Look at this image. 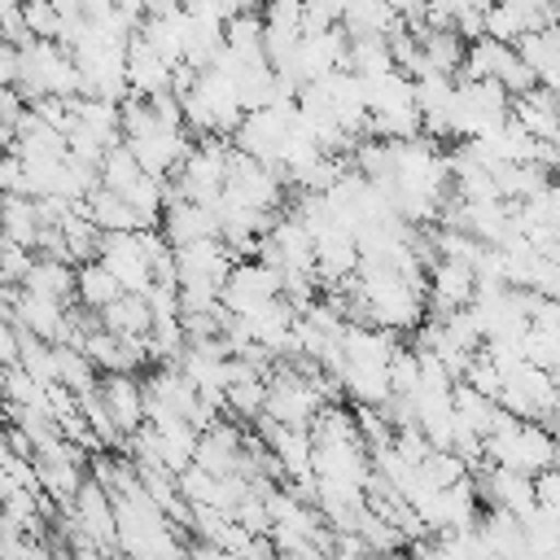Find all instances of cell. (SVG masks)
<instances>
[{
    "label": "cell",
    "mask_w": 560,
    "mask_h": 560,
    "mask_svg": "<svg viewBox=\"0 0 560 560\" xmlns=\"http://www.w3.org/2000/svg\"><path fill=\"white\" fill-rule=\"evenodd\" d=\"M101 328L122 337V341H149V328H153V315H149V302L136 298V293H122L118 302H109L101 315Z\"/></svg>",
    "instance_id": "cell-10"
},
{
    "label": "cell",
    "mask_w": 560,
    "mask_h": 560,
    "mask_svg": "<svg viewBox=\"0 0 560 560\" xmlns=\"http://www.w3.org/2000/svg\"><path fill=\"white\" fill-rule=\"evenodd\" d=\"M22 293H35V298H48V302L70 306V298H74V262L31 258V267L22 276Z\"/></svg>",
    "instance_id": "cell-9"
},
{
    "label": "cell",
    "mask_w": 560,
    "mask_h": 560,
    "mask_svg": "<svg viewBox=\"0 0 560 560\" xmlns=\"http://www.w3.org/2000/svg\"><path fill=\"white\" fill-rule=\"evenodd\" d=\"M241 459H245V442L241 429L214 420L210 429L197 433V451H192V468L210 472V477H241Z\"/></svg>",
    "instance_id": "cell-4"
},
{
    "label": "cell",
    "mask_w": 560,
    "mask_h": 560,
    "mask_svg": "<svg viewBox=\"0 0 560 560\" xmlns=\"http://www.w3.org/2000/svg\"><path fill=\"white\" fill-rule=\"evenodd\" d=\"M13 92L22 101H74L83 92V79H79V66L66 48L57 44H44V39H31L26 48H18V74H13Z\"/></svg>",
    "instance_id": "cell-1"
},
{
    "label": "cell",
    "mask_w": 560,
    "mask_h": 560,
    "mask_svg": "<svg viewBox=\"0 0 560 560\" xmlns=\"http://www.w3.org/2000/svg\"><path fill=\"white\" fill-rule=\"evenodd\" d=\"M534 503H538V512H547V516L560 521V472L556 468H547V472L534 477Z\"/></svg>",
    "instance_id": "cell-13"
},
{
    "label": "cell",
    "mask_w": 560,
    "mask_h": 560,
    "mask_svg": "<svg viewBox=\"0 0 560 560\" xmlns=\"http://www.w3.org/2000/svg\"><path fill=\"white\" fill-rule=\"evenodd\" d=\"M96 394H101L109 420L118 424V433H136L144 424V385L136 376H105V381H96Z\"/></svg>",
    "instance_id": "cell-6"
},
{
    "label": "cell",
    "mask_w": 560,
    "mask_h": 560,
    "mask_svg": "<svg viewBox=\"0 0 560 560\" xmlns=\"http://www.w3.org/2000/svg\"><path fill=\"white\" fill-rule=\"evenodd\" d=\"M70 512H74V525H83V534H88L92 547H118L114 499L105 494L101 481H83L79 494H74V503H70Z\"/></svg>",
    "instance_id": "cell-5"
},
{
    "label": "cell",
    "mask_w": 560,
    "mask_h": 560,
    "mask_svg": "<svg viewBox=\"0 0 560 560\" xmlns=\"http://www.w3.org/2000/svg\"><path fill=\"white\" fill-rule=\"evenodd\" d=\"M122 298V289H118V280L101 267V262H83V267H74V302L88 311V315H101L109 302H118Z\"/></svg>",
    "instance_id": "cell-11"
},
{
    "label": "cell",
    "mask_w": 560,
    "mask_h": 560,
    "mask_svg": "<svg viewBox=\"0 0 560 560\" xmlns=\"http://www.w3.org/2000/svg\"><path fill=\"white\" fill-rule=\"evenodd\" d=\"M486 494H490V503L499 508V512H508V516H516V521H525L538 503H534V477H525V472H508V468H490L486 464Z\"/></svg>",
    "instance_id": "cell-7"
},
{
    "label": "cell",
    "mask_w": 560,
    "mask_h": 560,
    "mask_svg": "<svg viewBox=\"0 0 560 560\" xmlns=\"http://www.w3.org/2000/svg\"><path fill=\"white\" fill-rule=\"evenodd\" d=\"M525 289L538 293V298H547V302H560V258H538Z\"/></svg>",
    "instance_id": "cell-12"
},
{
    "label": "cell",
    "mask_w": 560,
    "mask_h": 560,
    "mask_svg": "<svg viewBox=\"0 0 560 560\" xmlns=\"http://www.w3.org/2000/svg\"><path fill=\"white\" fill-rule=\"evenodd\" d=\"M276 560H328V551H319V547H298V551H284V556H276Z\"/></svg>",
    "instance_id": "cell-14"
},
{
    "label": "cell",
    "mask_w": 560,
    "mask_h": 560,
    "mask_svg": "<svg viewBox=\"0 0 560 560\" xmlns=\"http://www.w3.org/2000/svg\"><path fill=\"white\" fill-rule=\"evenodd\" d=\"M39 201L22 197V192H4L0 197V241L18 245V249H35L39 236Z\"/></svg>",
    "instance_id": "cell-8"
},
{
    "label": "cell",
    "mask_w": 560,
    "mask_h": 560,
    "mask_svg": "<svg viewBox=\"0 0 560 560\" xmlns=\"http://www.w3.org/2000/svg\"><path fill=\"white\" fill-rule=\"evenodd\" d=\"M158 236L171 249H188L197 241H219V206H197V201H171L162 210Z\"/></svg>",
    "instance_id": "cell-3"
},
{
    "label": "cell",
    "mask_w": 560,
    "mask_h": 560,
    "mask_svg": "<svg viewBox=\"0 0 560 560\" xmlns=\"http://www.w3.org/2000/svg\"><path fill=\"white\" fill-rule=\"evenodd\" d=\"M276 298H280V276H276L271 267H262L258 258H245V262H236L232 276L223 280L219 306H223L228 315H249V311H258V306H267V302H276Z\"/></svg>",
    "instance_id": "cell-2"
}]
</instances>
